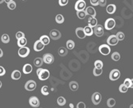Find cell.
I'll list each match as a JSON object with an SVG mask.
<instances>
[{"label":"cell","mask_w":133,"mask_h":108,"mask_svg":"<svg viewBox=\"0 0 133 108\" xmlns=\"http://www.w3.org/2000/svg\"><path fill=\"white\" fill-rule=\"evenodd\" d=\"M84 33H85L86 36H92L93 34V30H92V27L89 26H87L84 28Z\"/></svg>","instance_id":"d4e9b609"},{"label":"cell","mask_w":133,"mask_h":108,"mask_svg":"<svg viewBox=\"0 0 133 108\" xmlns=\"http://www.w3.org/2000/svg\"><path fill=\"white\" fill-rule=\"evenodd\" d=\"M100 0H90V3L92 6H98Z\"/></svg>","instance_id":"f6af8a7d"},{"label":"cell","mask_w":133,"mask_h":108,"mask_svg":"<svg viewBox=\"0 0 133 108\" xmlns=\"http://www.w3.org/2000/svg\"><path fill=\"white\" fill-rule=\"evenodd\" d=\"M45 48V45L40 41V40H38L37 41H35L34 45V49L36 52H41L42 50L44 49Z\"/></svg>","instance_id":"5bb4252c"},{"label":"cell","mask_w":133,"mask_h":108,"mask_svg":"<svg viewBox=\"0 0 133 108\" xmlns=\"http://www.w3.org/2000/svg\"><path fill=\"white\" fill-rule=\"evenodd\" d=\"M129 108H133V104L130 105V107H129Z\"/></svg>","instance_id":"db71d44e"},{"label":"cell","mask_w":133,"mask_h":108,"mask_svg":"<svg viewBox=\"0 0 133 108\" xmlns=\"http://www.w3.org/2000/svg\"><path fill=\"white\" fill-rule=\"evenodd\" d=\"M7 6L10 10H14L16 8V2L14 1H12L7 4Z\"/></svg>","instance_id":"f35d334b"},{"label":"cell","mask_w":133,"mask_h":108,"mask_svg":"<svg viewBox=\"0 0 133 108\" xmlns=\"http://www.w3.org/2000/svg\"><path fill=\"white\" fill-rule=\"evenodd\" d=\"M116 36V37H117V39L119 40V41H123V40L124 39V37H125L123 32H118Z\"/></svg>","instance_id":"74e56055"},{"label":"cell","mask_w":133,"mask_h":108,"mask_svg":"<svg viewBox=\"0 0 133 108\" xmlns=\"http://www.w3.org/2000/svg\"><path fill=\"white\" fill-rule=\"evenodd\" d=\"M94 66L95 68H97V69H102L103 66H104V64L101 61H100V60H97V61H96L94 63Z\"/></svg>","instance_id":"d590c367"},{"label":"cell","mask_w":133,"mask_h":108,"mask_svg":"<svg viewBox=\"0 0 133 108\" xmlns=\"http://www.w3.org/2000/svg\"><path fill=\"white\" fill-rule=\"evenodd\" d=\"M75 33H76V35L77 36V37L80 39H84L86 37V34L84 33V28H82V27L76 28L75 30Z\"/></svg>","instance_id":"9a60e30c"},{"label":"cell","mask_w":133,"mask_h":108,"mask_svg":"<svg viewBox=\"0 0 133 108\" xmlns=\"http://www.w3.org/2000/svg\"><path fill=\"white\" fill-rule=\"evenodd\" d=\"M116 26V21L113 18H108L104 22V28L107 30H112Z\"/></svg>","instance_id":"3957f363"},{"label":"cell","mask_w":133,"mask_h":108,"mask_svg":"<svg viewBox=\"0 0 133 108\" xmlns=\"http://www.w3.org/2000/svg\"><path fill=\"white\" fill-rule=\"evenodd\" d=\"M2 56H3V52L1 49H0V58H1Z\"/></svg>","instance_id":"c3c4849f"},{"label":"cell","mask_w":133,"mask_h":108,"mask_svg":"<svg viewBox=\"0 0 133 108\" xmlns=\"http://www.w3.org/2000/svg\"><path fill=\"white\" fill-rule=\"evenodd\" d=\"M15 37H16V38H17V40H18V39H21L22 37H25V34H24L23 32L19 31V32H18V33H16Z\"/></svg>","instance_id":"ab89813d"},{"label":"cell","mask_w":133,"mask_h":108,"mask_svg":"<svg viewBox=\"0 0 133 108\" xmlns=\"http://www.w3.org/2000/svg\"><path fill=\"white\" fill-rule=\"evenodd\" d=\"M58 54L61 57H66L68 54V49L65 47H60L58 49Z\"/></svg>","instance_id":"603a6c76"},{"label":"cell","mask_w":133,"mask_h":108,"mask_svg":"<svg viewBox=\"0 0 133 108\" xmlns=\"http://www.w3.org/2000/svg\"><path fill=\"white\" fill-rule=\"evenodd\" d=\"M120 76V72L118 69H113L111 71V72L109 74V79L112 81L117 80Z\"/></svg>","instance_id":"ba28073f"},{"label":"cell","mask_w":133,"mask_h":108,"mask_svg":"<svg viewBox=\"0 0 133 108\" xmlns=\"http://www.w3.org/2000/svg\"><path fill=\"white\" fill-rule=\"evenodd\" d=\"M75 47V42L72 41V40H68L66 42V48L68 49L72 50Z\"/></svg>","instance_id":"4316f807"},{"label":"cell","mask_w":133,"mask_h":108,"mask_svg":"<svg viewBox=\"0 0 133 108\" xmlns=\"http://www.w3.org/2000/svg\"><path fill=\"white\" fill-rule=\"evenodd\" d=\"M111 57L112 59V61H119L120 60V54L118 53V52H114L112 54Z\"/></svg>","instance_id":"f1b7e54d"},{"label":"cell","mask_w":133,"mask_h":108,"mask_svg":"<svg viewBox=\"0 0 133 108\" xmlns=\"http://www.w3.org/2000/svg\"><path fill=\"white\" fill-rule=\"evenodd\" d=\"M50 75V74L49 70L42 69V70L41 71V72H40L39 75H38V79H40V80L44 81V80H46V79H49Z\"/></svg>","instance_id":"277c9868"},{"label":"cell","mask_w":133,"mask_h":108,"mask_svg":"<svg viewBox=\"0 0 133 108\" xmlns=\"http://www.w3.org/2000/svg\"><path fill=\"white\" fill-rule=\"evenodd\" d=\"M2 83L1 81H0V88H1V87H2Z\"/></svg>","instance_id":"816d5d0a"},{"label":"cell","mask_w":133,"mask_h":108,"mask_svg":"<svg viewBox=\"0 0 133 108\" xmlns=\"http://www.w3.org/2000/svg\"><path fill=\"white\" fill-rule=\"evenodd\" d=\"M30 50L29 48L24 46V47H20L18 53V56L20 57L24 58V57H28V55L30 54Z\"/></svg>","instance_id":"7a4b0ae2"},{"label":"cell","mask_w":133,"mask_h":108,"mask_svg":"<svg viewBox=\"0 0 133 108\" xmlns=\"http://www.w3.org/2000/svg\"><path fill=\"white\" fill-rule=\"evenodd\" d=\"M107 4V0H100L99 6H105Z\"/></svg>","instance_id":"bcb514c9"},{"label":"cell","mask_w":133,"mask_h":108,"mask_svg":"<svg viewBox=\"0 0 133 108\" xmlns=\"http://www.w3.org/2000/svg\"><path fill=\"white\" fill-rule=\"evenodd\" d=\"M107 105L108 107H113L116 105V100L113 98H109L107 101Z\"/></svg>","instance_id":"d6a6232c"},{"label":"cell","mask_w":133,"mask_h":108,"mask_svg":"<svg viewBox=\"0 0 133 108\" xmlns=\"http://www.w3.org/2000/svg\"><path fill=\"white\" fill-rule=\"evenodd\" d=\"M57 103L59 106H64V105H66V99L62 96H60L58 98Z\"/></svg>","instance_id":"1f68e13d"},{"label":"cell","mask_w":133,"mask_h":108,"mask_svg":"<svg viewBox=\"0 0 133 108\" xmlns=\"http://www.w3.org/2000/svg\"><path fill=\"white\" fill-rule=\"evenodd\" d=\"M36 87H37V83H36L34 80H28L25 83V89L29 91H32L35 90Z\"/></svg>","instance_id":"8992f818"},{"label":"cell","mask_w":133,"mask_h":108,"mask_svg":"<svg viewBox=\"0 0 133 108\" xmlns=\"http://www.w3.org/2000/svg\"><path fill=\"white\" fill-rule=\"evenodd\" d=\"M103 73V69H97V68H94L93 69V75L95 76H99Z\"/></svg>","instance_id":"836d02e7"},{"label":"cell","mask_w":133,"mask_h":108,"mask_svg":"<svg viewBox=\"0 0 133 108\" xmlns=\"http://www.w3.org/2000/svg\"><path fill=\"white\" fill-rule=\"evenodd\" d=\"M93 32L95 35H96L97 37H102L104 35V28L101 25H99L97 24L95 27H94V30H93Z\"/></svg>","instance_id":"7c38bea8"},{"label":"cell","mask_w":133,"mask_h":108,"mask_svg":"<svg viewBox=\"0 0 133 108\" xmlns=\"http://www.w3.org/2000/svg\"><path fill=\"white\" fill-rule=\"evenodd\" d=\"M76 15H77L78 18L84 19V18H85L87 14H86L85 10H79V11H76Z\"/></svg>","instance_id":"f546056e"},{"label":"cell","mask_w":133,"mask_h":108,"mask_svg":"<svg viewBox=\"0 0 133 108\" xmlns=\"http://www.w3.org/2000/svg\"><path fill=\"white\" fill-rule=\"evenodd\" d=\"M99 52L104 56H107L111 52V48L110 45H108V44H103V45H100L99 47Z\"/></svg>","instance_id":"6da1fadb"},{"label":"cell","mask_w":133,"mask_h":108,"mask_svg":"<svg viewBox=\"0 0 133 108\" xmlns=\"http://www.w3.org/2000/svg\"><path fill=\"white\" fill-rule=\"evenodd\" d=\"M29 103L32 107H38L40 106V101L36 96H31L29 99Z\"/></svg>","instance_id":"4fadbf2b"},{"label":"cell","mask_w":133,"mask_h":108,"mask_svg":"<svg viewBox=\"0 0 133 108\" xmlns=\"http://www.w3.org/2000/svg\"><path fill=\"white\" fill-rule=\"evenodd\" d=\"M131 88H133V79H131Z\"/></svg>","instance_id":"f907efd6"},{"label":"cell","mask_w":133,"mask_h":108,"mask_svg":"<svg viewBox=\"0 0 133 108\" xmlns=\"http://www.w3.org/2000/svg\"><path fill=\"white\" fill-rule=\"evenodd\" d=\"M88 26L94 28L96 25H97V20H96V18L95 17H90L89 18H88Z\"/></svg>","instance_id":"44dd1931"},{"label":"cell","mask_w":133,"mask_h":108,"mask_svg":"<svg viewBox=\"0 0 133 108\" xmlns=\"http://www.w3.org/2000/svg\"><path fill=\"white\" fill-rule=\"evenodd\" d=\"M22 74L18 70H14L13 71V72L11 73V78L14 80H18V79L21 78Z\"/></svg>","instance_id":"d6986e66"},{"label":"cell","mask_w":133,"mask_h":108,"mask_svg":"<svg viewBox=\"0 0 133 108\" xmlns=\"http://www.w3.org/2000/svg\"><path fill=\"white\" fill-rule=\"evenodd\" d=\"M61 37H62L61 32L58 30L54 29V30H52L50 32V37L52 40H54V41H56V40H59L60 38H61Z\"/></svg>","instance_id":"5b68a950"},{"label":"cell","mask_w":133,"mask_h":108,"mask_svg":"<svg viewBox=\"0 0 133 108\" xmlns=\"http://www.w3.org/2000/svg\"><path fill=\"white\" fill-rule=\"evenodd\" d=\"M43 59L41 58V57H37V58H35L34 59V66H36L37 68H40L42 65H43Z\"/></svg>","instance_id":"7402d4cb"},{"label":"cell","mask_w":133,"mask_h":108,"mask_svg":"<svg viewBox=\"0 0 133 108\" xmlns=\"http://www.w3.org/2000/svg\"><path fill=\"white\" fill-rule=\"evenodd\" d=\"M118 42H119V40L117 39V37H116V35H110L107 39L108 45H111V46L116 45L118 44Z\"/></svg>","instance_id":"9c48e42d"},{"label":"cell","mask_w":133,"mask_h":108,"mask_svg":"<svg viewBox=\"0 0 133 108\" xmlns=\"http://www.w3.org/2000/svg\"><path fill=\"white\" fill-rule=\"evenodd\" d=\"M76 108H86V106L84 104V103L80 102L77 103V105H76Z\"/></svg>","instance_id":"7bdbcfd3"},{"label":"cell","mask_w":133,"mask_h":108,"mask_svg":"<svg viewBox=\"0 0 133 108\" xmlns=\"http://www.w3.org/2000/svg\"><path fill=\"white\" fill-rule=\"evenodd\" d=\"M33 71V68L30 65V64H26L22 68V72L24 74H30Z\"/></svg>","instance_id":"e0dca14e"},{"label":"cell","mask_w":133,"mask_h":108,"mask_svg":"<svg viewBox=\"0 0 133 108\" xmlns=\"http://www.w3.org/2000/svg\"><path fill=\"white\" fill-rule=\"evenodd\" d=\"M6 74V69L2 66H0V76H2Z\"/></svg>","instance_id":"ee69618b"},{"label":"cell","mask_w":133,"mask_h":108,"mask_svg":"<svg viewBox=\"0 0 133 108\" xmlns=\"http://www.w3.org/2000/svg\"><path fill=\"white\" fill-rule=\"evenodd\" d=\"M116 10V6L114 4H109L108 5V6L106 7V11L108 14H113Z\"/></svg>","instance_id":"ac0fdd59"},{"label":"cell","mask_w":133,"mask_h":108,"mask_svg":"<svg viewBox=\"0 0 133 108\" xmlns=\"http://www.w3.org/2000/svg\"><path fill=\"white\" fill-rule=\"evenodd\" d=\"M55 21L58 24H62L64 22H65V18H64V16L62 14H58L55 17Z\"/></svg>","instance_id":"83f0119b"},{"label":"cell","mask_w":133,"mask_h":108,"mask_svg":"<svg viewBox=\"0 0 133 108\" xmlns=\"http://www.w3.org/2000/svg\"><path fill=\"white\" fill-rule=\"evenodd\" d=\"M128 90V87H127L124 83L123 84H120L119 87V91H120V92H121V93H126Z\"/></svg>","instance_id":"e575fe53"},{"label":"cell","mask_w":133,"mask_h":108,"mask_svg":"<svg viewBox=\"0 0 133 108\" xmlns=\"http://www.w3.org/2000/svg\"><path fill=\"white\" fill-rule=\"evenodd\" d=\"M12 1H13V0H4V2H5L6 3H9V2H12Z\"/></svg>","instance_id":"681fc988"},{"label":"cell","mask_w":133,"mask_h":108,"mask_svg":"<svg viewBox=\"0 0 133 108\" xmlns=\"http://www.w3.org/2000/svg\"><path fill=\"white\" fill-rule=\"evenodd\" d=\"M101 95L99 92H94L92 95V102L94 105H98L101 101Z\"/></svg>","instance_id":"30bf717a"},{"label":"cell","mask_w":133,"mask_h":108,"mask_svg":"<svg viewBox=\"0 0 133 108\" xmlns=\"http://www.w3.org/2000/svg\"><path fill=\"white\" fill-rule=\"evenodd\" d=\"M4 2V0H0V4H2Z\"/></svg>","instance_id":"f5cc1de1"},{"label":"cell","mask_w":133,"mask_h":108,"mask_svg":"<svg viewBox=\"0 0 133 108\" xmlns=\"http://www.w3.org/2000/svg\"><path fill=\"white\" fill-rule=\"evenodd\" d=\"M40 41H41L44 45H49V43H50V37H48L47 35H42L41 37H40Z\"/></svg>","instance_id":"cb8c5ba5"},{"label":"cell","mask_w":133,"mask_h":108,"mask_svg":"<svg viewBox=\"0 0 133 108\" xmlns=\"http://www.w3.org/2000/svg\"><path fill=\"white\" fill-rule=\"evenodd\" d=\"M124 84L127 87H128V88H130V87H131V79L127 78V79H124Z\"/></svg>","instance_id":"60d3db41"},{"label":"cell","mask_w":133,"mask_h":108,"mask_svg":"<svg viewBox=\"0 0 133 108\" xmlns=\"http://www.w3.org/2000/svg\"><path fill=\"white\" fill-rule=\"evenodd\" d=\"M85 12H86V14L89 16V17H96V12L92 6L86 7Z\"/></svg>","instance_id":"2e32d148"},{"label":"cell","mask_w":133,"mask_h":108,"mask_svg":"<svg viewBox=\"0 0 133 108\" xmlns=\"http://www.w3.org/2000/svg\"><path fill=\"white\" fill-rule=\"evenodd\" d=\"M41 92L43 95H49V88H48V87L47 86H43L42 87V89H41Z\"/></svg>","instance_id":"8d00e7d4"},{"label":"cell","mask_w":133,"mask_h":108,"mask_svg":"<svg viewBox=\"0 0 133 108\" xmlns=\"http://www.w3.org/2000/svg\"><path fill=\"white\" fill-rule=\"evenodd\" d=\"M42 59H43L44 63L47 64V65H51V64H53L54 61V57L50 53L44 54Z\"/></svg>","instance_id":"52a82bcc"},{"label":"cell","mask_w":133,"mask_h":108,"mask_svg":"<svg viewBox=\"0 0 133 108\" xmlns=\"http://www.w3.org/2000/svg\"><path fill=\"white\" fill-rule=\"evenodd\" d=\"M42 70V69H41V68H38V69H37V72H36V73H37V75H39V73L41 72V71Z\"/></svg>","instance_id":"7dc6e473"},{"label":"cell","mask_w":133,"mask_h":108,"mask_svg":"<svg viewBox=\"0 0 133 108\" xmlns=\"http://www.w3.org/2000/svg\"><path fill=\"white\" fill-rule=\"evenodd\" d=\"M85 7H86V2H84V0H78V1H76V2L75 4L76 11L84 10Z\"/></svg>","instance_id":"8fae6325"},{"label":"cell","mask_w":133,"mask_h":108,"mask_svg":"<svg viewBox=\"0 0 133 108\" xmlns=\"http://www.w3.org/2000/svg\"><path fill=\"white\" fill-rule=\"evenodd\" d=\"M68 86H69L70 90L72 91H77L78 88H79V84H78V83H77V82H76V81H71V82L69 83V84H68Z\"/></svg>","instance_id":"ffe728a7"},{"label":"cell","mask_w":133,"mask_h":108,"mask_svg":"<svg viewBox=\"0 0 133 108\" xmlns=\"http://www.w3.org/2000/svg\"><path fill=\"white\" fill-rule=\"evenodd\" d=\"M1 41H2V42L4 43V44L9 43V41H10V37H9V35L6 34H2V37H1Z\"/></svg>","instance_id":"4dcf8cb0"},{"label":"cell","mask_w":133,"mask_h":108,"mask_svg":"<svg viewBox=\"0 0 133 108\" xmlns=\"http://www.w3.org/2000/svg\"><path fill=\"white\" fill-rule=\"evenodd\" d=\"M18 45L19 47H24V46H26V44H27V40L26 37H22L21 39H18Z\"/></svg>","instance_id":"484cf974"},{"label":"cell","mask_w":133,"mask_h":108,"mask_svg":"<svg viewBox=\"0 0 133 108\" xmlns=\"http://www.w3.org/2000/svg\"><path fill=\"white\" fill-rule=\"evenodd\" d=\"M58 2H59V5L61 6H65L68 4V0H59Z\"/></svg>","instance_id":"b9f144b4"}]
</instances>
